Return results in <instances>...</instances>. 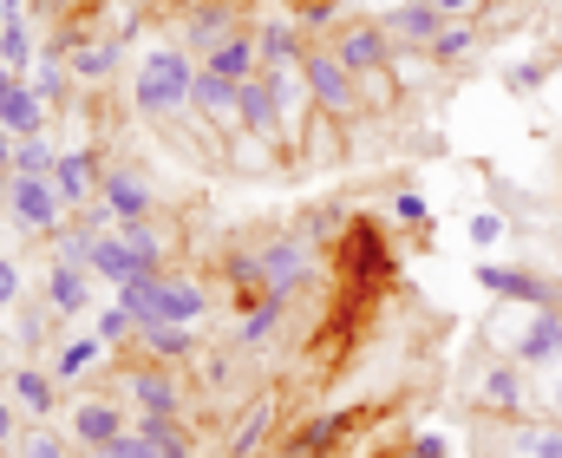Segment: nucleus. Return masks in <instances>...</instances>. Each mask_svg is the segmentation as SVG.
Instances as JSON below:
<instances>
[{"label": "nucleus", "mask_w": 562, "mask_h": 458, "mask_svg": "<svg viewBox=\"0 0 562 458\" xmlns=\"http://www.w3.org/2000/svg\"><path fill=\"white\" fill-rule=\"evenodd\" d=\"M190 92H196V66H190V53L157 46V53L138 66V112H150V119L190 105Z\"/></svg>", "instance_id": "1"}, {"label": "nucleus", "mask_w": 562, "mask_h": 458, "mask_svg": "<svg viewBox=\"0 0 562 458\" xmlns=\"http://www.w3.org/2000/svg\"><path fill=\"white\" fill-rule=\"evenodd\" d=\"M59 190H53V177H13V223L20 230H40V236H59Z\"/></svg>", "instance_id": "2"}, {"label": "nucleus", "mask_w": 562, "mask_h": 458, "mask_svg": "<svg viewBox=\"0 0 562 458\" xmlns=\"http://www.w3.org/2000/svg\"><path fill=\"white\" fill-rule=\"evenodd\" d=\"M477 282H484L491 295H504V302H530L537 314H543V308H562L557 282H537L530 269H510V262H484V269H477Z\"/></svg>", "instance_id": "3"}, {"label": "nucleus", "mask_w": 562, "mask_h": 458, "mask_svg": "<svg viewBox=\"0 0 562 458\" xmlns=\"http://www.w3.org/2000/svg\"><path fill=\"white\" fill-rule=\"evenodd\" d=\"M236 125L256 132V138H281V132H288V112H281V99L262 79H249V86L236 92Z\"/></svg>", "instance_id": "4"}, {"label": "nucleus", "mask_w": 562, "mask_h": 458, "mask_svg": "<svg viewBox=\"0 0 562 458\" xmlns=\"http://www.w3.org/2000/svg\"><path fill=\"white\" fill-rule=\"evenodd\" d=\"M256 66H262V46H256L249 33L223 40V46L203 59V72H216V79H229V86H249V79H256Z\"/></svg>", "instance_id": "5"}, {"label": "nucleus", "mask_w": 562, "mask_h": 458, "mask_svg": "<svg viewBox=\"0 0 562 458\" xmlns=\"http://www.w3.org/2000/svg\"><path fill=\"white\" fill-rule=\"evenodd\" d=\"M301 72H307V86H314V99H321L327 112H347V105H353V72H347V66H340L334 53H321V59H307Z\"/></svg>", "instance_id": "6"}, {"label": "nucleus", "mask_w": 562, "mask_h": 458, "mask_svg": "<svg viewBox=\"0 0 562 458\" xmlns=\"http://www.w3.org/2000/svg\"><path fill=\"white\" fill-rule=\"evenodd\" d=\"M105 210L119 216V223H144V210H150V190H144L138 170H105Z\"/></svg>", "instance_id": "7"}, {"label": "nucleus", "mask_w": 562, "mask_h": 458, "mask_svg": "<svg viewBox=\"0 0 562 458\" xmlns=\"http://www.w3.org/2000/svg\"><path fill=\"white\" fill-rule=\"evenodd\" d=\"M517 360H524V367H550V360H562V308H543V314L530 321V334L517 340Z\"/></svg>", "instance_id": "8"}, {"label": "nucleus", "mask_w": 562, "mask_h": 458, "mask_svg": "<svg viewBox=\"0 0 562 458\" xmlns=\"http://www.w3.org/2000/svg\"><path fill=\"white\" fill-rule=\"evenodd\" d=\"M99 183H105V177H99V164H92L86 152H59V164H53V190H59V203H86Z\"/></svg>", "instance_id": "9"}, {"label": "nucleus", "mask_w": 562, "mask_h": 458, "mask_svg": "<svg viewBox=\"0 0 562 458\" xmlns=\"http://www.w3.org/2000/svg\"><path fill=\"white\" fill-rule=\"evenodd\" d=\"M72 439H86L92 453H105L112 439H125V420H119V406H105V400H86V406L72 413Z\"/></svg>", "instance_id": "10"}, {"label": "nucleus", "mask_w": 562, "mask_h": 458, "mask_svg": "<svg viewBox=\"0 0 562 458\" xmlns=\"http://www.w3.org/2000/svg\"><path fill=\"white\" fill-rule=\"evenodd\" d=\"M0 125H7L13 138H40V125H46V99H40L26 79H20V86L0 99Z\"/></svg>", "instance_id": "11"}, {"label": "nucleus", "mask_w": 562, "mask_h": 458, "mask_svg": "<svg viewBox=\"0 0 562 458\" xmlns=\"http://www.w3.org/2000/svg\"><path fill=\"white\" fill-rule=\"evenodd\" d=\"M307 276V249L288 236V243H276V249H262V282L269 289H281V295H294V282Z\"/></svg>", "instance_id": "12"}, {"label": "nucleus", "mask_w": 562, "mask_h": 458, "mask_svg": "<svg viewBox=\"0 0 562 458\" xmlns=\"http://www.w3.org/2000/svg\"><path fill=\"white\" fill-rule=\"evenodd\" d=\"M92 269H72V262H59L53 276H46V302L59 308V314H86V302H92V282H86Z\"/></svg>", "instance_id": "13"}, {"label": "nucleus", "mask_w": 562, "mask_h": 458, "mask_svg": "<svg viewBox=\"0 0 562 458\" xmlns=\"http://www.w3.org/2000/svg\"><path fill=\"white\" fill-rule=\"evenodd\" d=\"M334 59H340L347 72H373V66H386V33H380V26H353Z\"/></svg>", "instance_id": "14"}, {"label": "nucleus", "mask_w": 562, "mask_h": 458, "mask_svg": "<svg viewBox=\"0 0 562 458\" xmlns=\"http://www.w3.org/2000/svg\"><path fill=\"white\" fill-rule=\"evenodd\" d=\"M157 295H164V276H132V282H119V308L144 327H157Z\"/></svg>", "instance_id": "15"}, {"label": "nucleus", "mask_w": 562, "mask_h": 458, "mask_svg": "<svg viewBox=\"0 0 562 458\" xmlns=\"http://www.w3.org/2000/svg\"><path fill=\"white\" fill-rule=\"evenodd\" d=\"M92 276H105V282L119 289V282H132V276H144V269H138V256L125 249V236H99V249H92Z\"/></svg>", "instance_id": "16"}, {"label": "nucleus", "mask_w": 562, "mask_h": 458, "mask_svg": "<svg viewBox=\"0 0 562 458\" xmlns=\"http://www.w3.org/2000/svg\"><path fill=\"white\" fill-rule=\"evenodd\" d=\"M393 33H400V40H419V46H431V40L445 33V13H438L431 0H406V7L393 13Z\"/></svg>", "instance_id": "17"}, {"label": "nucleus", "mask_w": 562, "mask_h": 458, "mask_svg": "<svg viewBox=\"0 0 562 458\" xmlns=\"http://www.w3.org/2000/svg\"><path fill=\"white\" fill-rule=\"evenodd\" d=\"M157 321L196 327V321H203V289H196V282H164V295H157Z\"/></svg>", "instance_id": "18"}, {"label": "nucleus", "mask_w": 562, "mask_h": 458, "mask_svg": "<svg viewBox=\"0 0 562 458\" xmlns=\"http://www.w3.org/2000/svg\"><path fill=\"white\" fill-rule=\"evenodd\" d=\"M125 387H132V400H138L150 420H177V387H170L164 373H132Z\"/></svg>", "instance_id": "19"}, {"label": "nucleus", "mask_w": 562, "mask_h": 458, "mask_svg": "<svg viewBox=\"0 0 562 458\" xmlns=\"http://www.w3.org/2000/svg\"><path fill=\"white\" fill-rule=\"evenodd\" d=\"M477 400L497 406V413H517V406H524V373H517V367H491V373L477 380Z\"/></svg>", "instance_id": "20"}, {"label": "nucleus", "mask_w": 562, "mask_h": 458, "mask_svg": "<svg viewBox=\"0 0 562 458\" xmlns=\"http://www.w3.org/2000/svg\"><path fill=\"white\" fill-rule=\"evenodd\" d=\"M223 40H236V13H229V7H203V13L190 20V46H203V59H210Z\"/></svg>", "instance_id": "21"}, {"label": "nucleus", "mask_w": 562, "mask_h": 458, "mask_svg": "<svg viewBox=\"0 0 562 458\" xmlns=\"http://www.w3.org/2000/svg\"><path fill=\"white\" fill-rule=\"evenodd\" d=\"M236 92H243V86H229V79H216V72L196 66V92H190V105H203L210 119H236Z\"/></svg>", "instance_id": "22"}, {"label": "nucleus", "mask_w": 562, "mask_h": 458, "mask_svg": "<svg viewBox=\"0 0 562 458\" xmlns=\"http://www.w3.org/2000/svg\"><path fill=\"white\" fill-rule=\"evenodd\" d=\"M7 387H13V406H26V413H53V400H59V393H53V380H46V373H33V367H20Z\"/></svg>", "instance_id": "23"}, {"label": "nucleus", "mask_w": 562, "mask_h": 458, "mask_svg": "<svg viewBox=\"0 0 562 458\" xmlns=\"http://www.w3.org/2000/svg\"><path fill=\"white\" fill-rule=\"evenodd\" d=\"M256 46H262V59H269V66H294V59H301V40H294V26H288V20H262Z\"/></svg>", "instance_id": "24"}, {"label": "nucleus", "mask_w": 562, "mask_h": 458, "mask_svg": "<svg viewBox=\"0 0 562 458\" xmlns=\"http://www.w3.org/2000/svg\"><path fill=\"white\" fill-rule=\"evenodd\" d=\"M281 308H288V295H281V289H269V295H262V302L249 308V321H243V347H262V340H269V334H276Z\"/></svg>", "instance_id": "25"}, {"label": "nucleus", "mask_w": 562, "mask_h": 458, "mask_svg": "<svg viewBox=\"0 0 562 458\" xmlns=\"http://www.w3.org/2000/svg\"><path fill=\"white\" fill-rule=\"evenodd\" d=\"M144 347H150L157 360H183V354L196 347V334H190V327H177V321H157V327H144Z\"/></svg>", "instance_id": "26"}, {"label": "nucleus", "mask_w": 562, "mask_h": 458, "mask_svg": "<svg viewBox=\"0 0 562 458\" xmlns=\"http://www.w3.org/2000/svg\"><path fill=\"white\" fill-rule=\"evenodd\" d=\"M269 426H276V406H269V400H256V406H249V420H243V426H236V439H229V458H249L256 446H262V433H269Z\"/></svg>", "instance_id": "27"}, {"label": "nucleus", "mask_w": 562, "mask_h": 458, "mask_svg": "<svg viewBox=\"0 0 562 458\" xmlns=\"http://www.w3.org/2000/svg\"><path fill=\"white\" fill-rule=\"evenodd\" d=\"M92 249H99V230L86 223V230H59L53 236V256L59 262H72V269H92Z\"/></svg>", "instance_id": "28"}, {"label": "nucleus", "mask_w": 562, "mask_h": 458, "mask_svg": "<svg viewBox=\"0 0 562 458\" xmlns=\"http://www.w3.org/2000/svg\"><path fill=\"white\" fill-rule=\"evenodd\" d=\"M53 164H59V152L46 138H20L13 145V177H53Z\"/></svg>", "instance_id": "29"}, {"label": "nucleus", "mask_w": 562, "mask_h": 458, "mask_svg": "<svg viewBox=\"0 0 562 458\" xmlns=\"http://www.w3.org/2000/svg\"><path fill=\"white\" fill-rule=\"evenodd\" d=\"M99 354H105V340H99V334H86V340H66V354H59V380H79V373H86Z\"/></svg>", "instance_id": "30"}, {"label": "nucleus", "mask_w": 562, "mask_h": 458, "mask_svg": "<svg viewBox=\"0 0 562 458\" xmlns=\"http://www.w3.org/2000/svg\"><path fill=\"white\" fill-rule=\"evenodd\" d=\"M340 426H347V420H340V413H327V420H314V426H307V433H301V439H294L288 453H294V458H314V453H327Z\"/></svg>", "instance_id": "31"}, {"label": "nucleus", "mask_w": 562, "mask_h": 458, "mask_svg": "<svg viewBox=\"0 0 562 458\" xmlns=\"http://www.w3.org/2000/svg\"><path fill=\"white\" fill-rule=\"evenodd\" d=\"M119 236H125V249L138 256V269H144V276H157V236H150L144 223H119Z\"/></svg>", "instance_id": "32"}, {"label": "nucleus", "mask_w": 562, "mask_h": 458, "mask_svg": "<svg viewBox=\"0 0 562 458\" xmlns=\"http://www.w3.org/2000/svg\"><path fill=\"white\" fill-rule=\"evenodd\" d=\"M112 59H119V46H79V53H72V72H79V79H105Z\"/></svg>", "instance_id": "33"}, {"label": "nucleus", "mask_w": 562, "mask_h": 458, "mask_svg": "<svg viewBox=\"0 0 562 458\" xmlns=\"http://www.w3.org/2000/svg\"><path fill=\"white\" fill-rule=\"evenodd\" d=\"M471 46H477V33H471V26H464V20H458V26H445V33H438V40H431V53H438V59H464V53H471Z\"/></svg>", "instance_id": "34"}, {"label": "nucleus", "mask_w": 562, "mask_h": 458, "mask_svg": "<svg viewBox=\"0 0 562 458\" xmlns=\"http://www.w3.org/2000/svg\"><path fill=\"white\" fill-rule=\"evenodd\" d=\"M229 282H236V295L269 289V282H262V256H236V262H229Z\"/></svg>", "instance_id": "35"}, {"label": "nucleus", "mask_w": 562, "mask_h": 458, "mask_svg": "<svg viewBox=\"0 0 562 458\" xmlns=\"http://www.w3.org/2000/svg\"><path fill=\"white\" fill-rule=\"evenodd\" d=\"M471 243H477V249H497V243H504V216H497V210H477V216H471Z\"/></svg>", "instance_id": "36"}, {"label": "nucleus", "mask_w": 562, "mask_h": 458, "mask_svg": "<svg viewBox=\"0 0 562 458\" xmlns=\"http://www.w3.org/2000/svg\"><path fill=\"white\" fill-rule=\"evenodd\" d=\"M132 327H138V321H132L125 308H105V314H99V340H125Z\"/></svg>", "instance_id": "37"}, {"label": "nucleus", "mask_w": 562, "mask_h": 458, "mask_svg": "<svg viewBox=\"0 0 562 458\" xmlns=\"http://www.w3.org/2000/svg\"><path fill=\"white\" fill-rule=\"evenodd\" d=\"M524 453L530 458H562V433H524Z\"/></svg>", "instance_id": "38"}, {"label": "nucleus", "mask_w": 562, "mask_h": 458, "mask_svg": "<svg viewBox=\"0 0 562 458\" xmlns=\"http://www.w3.org/2000/svg\"><path fill=\"white\" fill-rule=\"evenodd\" d=\"M20 458H66V439H53V433H33Z\"/></svg>", "instance_id": "39"}, {"label": "nucleus", "mask_w": 562, "mask_h": 458, "mask_svg": "<svg viewBox=\"0 0 562 458\" xmlns=\"http://www.w3.org/2000/svg\"><path fill=\"white\" fill-rule=\"evenodd\" d=\"M393 210H400L406 223H425V197H419V190H400V203H393Z\"/></svg>", "instance_id": "40"}, {"label": "nucleus", "mask_w": 562, "mask_h": 458, "mask_svg": "<svg viewBox=\"0 0 562 458\" xmlns=\"http://www.w3.org/2000/svg\"><path fill=\"white\" fill-rule=\"evenodd\" d=\"M59 86H66V72H59V66H40V79H33V92H40V99H53Z\"/></svg>", "instance_id": "41"}, {"label": "nucleus", "mask_w": 562, "mask_h": 458, "mask_svg": "<svg viewBox=\"0 0 562 458\" xmlns=\"http://www.w3.org/2000/svg\"><path fill=\"white\" fill-rule=\"evenodd\" d=\"M13 295H20V269H13V262L0 256V308L13 302Z\"/></svg>", "instance_id": "42"}, {"label": "nucleus", "mask_w": 562, "mask_h": 458, "mask_svg": "<svg viewBox=\"0 0 562 458\" xmlns=\"http://www.w3.org/2000/svg\"><path fill=\"white\" fill-rule=\"evenodd\" d=\"M431 7H438V13H445V20H464V13H477V7H484V0H431Z\"/></svg>", "instance_id": "43"}, {"label": "nucleus", "mask_w": 562, "mask_h": 458, "mask_svg": "<svg viewBox=\"0 0 562 458\" xmlns=\"http://www.w3.org/2000/svg\"><path fill=\"white\" fill-rule=\"evenodd\" d=\"M413 458H445V439H438V433H419V439H413Z\"/></svg>", "instance_id": "44"}, {"label": "nucleus", "mask_w": 562, "mask_h": 458, "mask_svg": "<svg viewBox=\"0 0 562 458\" xmlns=\"http://www.w3.org/2000/svg\"><path fill=\"white\" fill-rule=\"evenodd\" d=\"M510 86H517V92H537V86H543V72H537V66H517V72H510Z\"/></svg>", "instance_id": "45"}, {"label": "nucleus", "mask_w": 562, "mask_h": 458, "mask_svg": "<svg viewBox=\"0 0 562 458\" xmlns=\"http://www.w3.org/2000/svg\"><path fill=\"white\" fill-rule=\"evenodd\" d=\"M0 170H13V132L0 125Z\"/></svg>", "instance_id": "46"}, {"label": "nucleus", "mask_w": 562, "mask_h": 458, "mask_svg": "<svg viewBox=\"0 0 562 458\" xmlns=\"http://www.w3.org/2000/svg\"><path fill=\"white\" fill-rule=\"evenodd\" d=\"M0 439H13V413H7V400H0Z\"/></svg>", "instance_id": "47"}, {"label": "nucleus", "mask_w": 562, "mask_h": 458, "mask_svg": "<svg viewBox=\"0 0 562 458\" xmlns=\"http://www.w3.org/2000/svg\"><path fill=\"white\" fill-rule=\"evenodd\" d=\"M13 86H20V72H7V66H0V99H7Z\"/></svg>", "instance_id": "48"}, {"label": "nucleus", "mask_w": 562, "mask_h": 458, "mask_svg": "<svg viewBox=\"0 0 562 458\" xmlns=\"http://www.w3.org/2000/svg\"><path fill=\"white\" fill-rule=\"evenodd\" d=\"M164 458H190V453H183V439H170V446H164Z\"/></svg>", "instance_id": "49"}, {"label": "nucleus", "mask_w": 562, "mask_h": 458, "mask_svg": "<svg viewBox=\"0 0 562 458\" xmlns=\"http://www.w3.org/2000/svg\"><path fill=\"white\" fill-rule=\"evenodd\" d=\"M557 413H562V380H557Z\"/></svg>", "instance_id": "50"}]
</instances>
